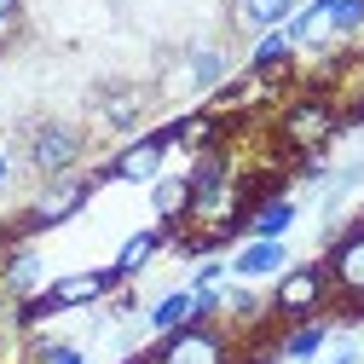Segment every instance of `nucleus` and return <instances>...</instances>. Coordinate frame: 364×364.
Returning a JSON list of instances; mask_svg holds the SVG:
<instances>
[{"instance_id": "nucleus-22", "label": "nucleus", "mask_w": 364, "mask_h": 364, "mask_svg": "<svg viewBox=\"0 0 364 364\" xmlns=\"http://www.w3.org/2000/svg\"><path fill=\"white\" fill-rule=\"evenodd\" d=\"M0 179H6V162H0Z\"/></svg>"}, {"instance_id": "nucleus-11", "label": "nucleus", "mask_w": 364, "mask_h": 364, "mask_svg": "<svg viewBox=\"0 0 364 364\" xmlns=\"http://www.w3.org/2000/svg\"><path fill=\"white\" fill-rule=\"evenodd\" d=\"M272 266H284V243H272V237H260L255 249L237 255V272H243V278H255V272H272Z\"/></svg>"}, {"instance_id": "nucleus-18", "label": "nucleus", "mask_w": 364, "mask_h": 364, "mask_svg": "<svg viewBox=\"0 0 364 364\" xmlns=\"http://www.w3.org/2000/svg\"><path fill=\"white\" fill-rule=\"evenodd\" d=\"M289 214H295L289 203H272V208H266V214L255 220V232H260V237H278V232H284V225H289Z\"/></svg>"}, {"instance_id": "nucleus-1", "label": "nucleus", "mask_w": 364, "mask_h": 364, "mask_svg": "<svg viewBox=\"0 0 364 364\" xmlns=\"http://www.w3.org/2000/svg\"><path fill=\"white\" fill-rule=\"evenodd\" d=\"M81 151H87V133L75 127V122H35L29 133H23V162L41 173V179H64V173H75V162H81Z\"/></svg>"}, {"instance_id": "nucleus-7", "label": "nucleus", "mask_w": 364, "mask_h": 364, "mask_svg": "<svg viewBox=\"0 0 364 364\" xmlns=\"http://www.w3.org/2000/svg\"><path fill=\"white\" fill-rule=\"evenodd\" d=\"M99 116L110 122V127H133V122H139L145 116V93H139V87H99Z\"/></svg>"}, {"instance_id": "nucleus-13", "label": "nucleus", "mask_w": 364, "mask_h": 364, "mask_svg": "<svg viewBox=\"0 0 364 364\" xmlns=\"http://www.w3.org/2000/svg\"><path fill=\"white\" fill-rule=\"evenodd\" d=\"M191 208V179H162L156 186V214L173 220V214H186Z\"/></svg>"}, {"instance_id": "nucleus-6", "label": "nucleus", "mask_w": 364, "mask_h": 364, "mask_svg": "<svg viewBox=\"0 0 364 364\" xmlns=\"http://www.w3.org/2000/svg\"><path fill=\"white\" fill-rule=\"evenodd\" d=\"M289 12H295V0H232V23L243 35H260L272 23H284Z\"/></svg>"}, {"instance_id": "nucleus-5", "label": "nucleus", "mask_w": 364, "mask_h": 364, "mask_svg": "<svg viewBox=\"0 0 364 364\" xmlns=\"http://www.w3.org/2000/svg\"><path fill=\"white\" fill-rule=\"evenodd\" d=\"M318 301H324V272L318 266H301V272H289V278L278 284V312H289V318L312 312Z\"/></svg>"}, {"instance_id": "nucleus-21", "label": "nucleus", "mask_w": 364, "mask_h": 364, "mask_svg": "<svg viewBox=\"0 0 364 364\" xmlns=\"http://www.w3.org/2000/svg\"><path fill=\"white\" fill-rule=\"evenodd\" d=\"M18 12H23V0H0V23H12Z\"/></svg>"}, {"instance_id": "nucleus-16", "label": "nucleus", "mask_w": 364, "mask_h": 364, "mask_svg": "<svg viewBox=\"0 0 364 364\" xmlns=\"http://www.w3.org/2000/svg\"><path fill=\"white\" fill-rule=\"evenodd\" d=\"M324 336H330L324 324H306V330H295V336H289V347H284V353H289V358H312L318 347H324Z\"/></svg>"}, {"instance_id": "nucleus-20", "label": "nucleus", "mask_w": 364, "mask_h": 364, "mask_svg": "<svg viewBox=\"0 0 364 364\" xmlns=\"http://www.w3.org/2000/svg\"><path fill=\"white\" fill-rule=\"evenodd\" d=\"M35 364H81V353H75V347H64V341H47V347L35 353Z\"/></svg>"}, {"instance_id": "nucleus-12", "label": "nucleus", "mask_w": 364, "mask_h": 364, "mask_svg": "<svg viewBox=\"0 0 364 364\" xmlns=\"http://www.w3.org/2000/svg\"><path fill=\"white\" fill-rule=\"evenodd\" d=\"M35 278H41V255H35V249H18V255H12V266H6V289L29 295V289H35Z\"/></svg>"}, {"instance_id": "nucleus-19", "label": "nucleus", "mask_w": 364, "mask_h": 364, "mask_svg": "<svg viewBox=\"0 0 364 364\" xmlns=\"http://www.w3.org/2000/svg\"><path fill=\"white\" fill-rule=\"evenodd\" d=\"M186 312H191V295H173V301H162V306H156L151 318H156V324L168 330V324H179V318H186Z\"/></svg>"}, {"instance_id": "nucleus-15", "label": "nucleus", "mask_w": 364, "mask_h": 364, "mask_svg": "<svg viewBox=\"0 0 364 364\" xmlns=\"http://www.w3.org/2000/svg\"><path fill=\"white\" fill-rule=\"evenodd\" d=\"M364 23V0H330V29L336 35H353Z\"/></svg>"}, {"instance_id": "nucleus-9", "label": "nucleus", "mask_w": 364, "mask_h": 364, "mask_svg": "<svg viewBox=\"0 0 364 364\" xmlns=\"http://www.w3.org/2000/svg\"><path fill=\"white\" fill-rule=\"evenodd\" d=\"M93 295H105V272H87V278H64V284L53 289V306H81V301H93Z\"/></svg>"}, {"instance_id": "nucleus-14", "label": "nucleus", "mask_w": 364, "mask_h": 364, "mask_svg": "<svg viewBox=\"0 0 364 364\" xmlns=\"http://www.w3.org/2000/svg\"><path fill=\"white\" fill-rule=\"evenodd\" d=\"M220 75H225V53H220V47H197V53H191V81H197V87H214Z\"/></svg>"}, {"instance_id": "nucleus-8", "label": "nucleus", "mask_w": 364, "mask_h": 364, "mask_svg": "<svg viewBox=\"0 0 364 364\" xmlns=\"http://www.w3.org/2000/svg\"><path fill=\"white\" fill-rule=\"evenodd\" d=\"M162 156H168V139H145V145H133V151L116 162V173H122V179H156Z\"/></svg>"}, {"instance_id": "nucleus-3", "label": "nucleus", "mask_w": 364, "mask_h": 364, "mask_svg": "<svg viewBox=\"0 0 364 364\" xmlns=\"http://www.w3.org/2000/svg\"><path fill=\"white\" fill-rule=\"evenodd\" d=\"M81 197H87V186H81L75 173L47 179V191H41V203L29 208V220H35V225H58L64 214H75V208H81Z\"/></svg>"}, {"instance_id": "nucleus-2", "label": "nucleus", "mask_w": 364, "mask_h": 364, "mask_svg": "<svg viewBox=\"0 0 364 364\" xmlns=\"http://www.w3.org/2000/svg\"><path fill=\"white\" fill-rule=\"evenodd\" d=\"M162 364H225V341H220L214 330L191 324V330H179V336L162 347Z\"/></svg>"}, {"instance_id": "nucleus-10", "label": "nucleus", "mask_w": 364, "mask_h": 364, "mask_svg": "<svg viewBox=\"0 0 364 364\" xmlns=\"http://www.w3.org/2000/svg\"><path fill=\"white\" fill-rule=\"evenodd\" d=\"M336 278H341V289L364 295V237H353V243L336 255Z\"/></svg>"}, {"instance_id": "nucleus-17", "label": "nucleus", "mask_w": 364, "mask_h": 364, "mask_svg": "<svg viewBox=\"0 0 364 364\" xmlns=\"http://www.w3.org/2000/svg\"><path fill=\"white\" fill-rule=\"evenodd\" d=\"M151 249H156V232H139V237L122 249V260H116V266H122V272H139V266L151 260Z\"/></svg>"}, {"instance_id": "nucleus-4", "label": "nucleus", "mask_w": 364, "mask_h": 364, "mask_svg": "<svg viewBox=\"0 0 364 364\" xmlns=\"http://www.w3.org/2000/svg\"><path fill=\"white\" fill-rule=\"evenodd\" d=\"M284 133H289L301 151H318V145L336 133V110H330V105H295L289 122H284Z\"/></svg>"}]
</instances>
